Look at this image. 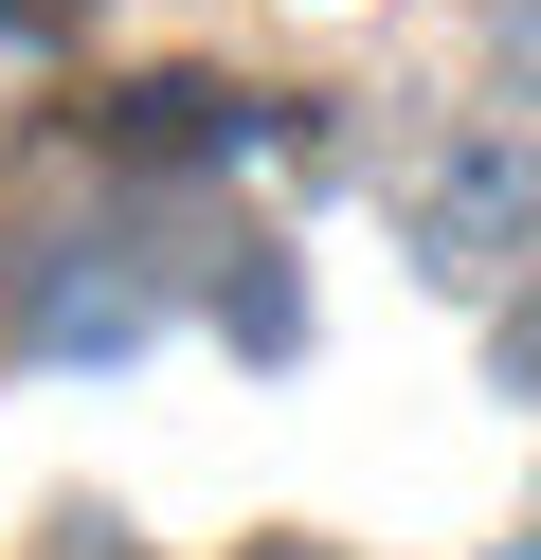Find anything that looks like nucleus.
I'll list each match as a JSON object with an SVG mask.
<instances>
[{
    "label": "nucleus",
    "instance_id": "1",
    "mask_svg": "<svg viewBox=\"0 0 541 560\" xmlns=\"http://www.w3.org/2000/svg\"><path fill=\"white\" fill-rule=\"evenodd\" d=\"M397 218H415L433 271H541V109H433L415 163H397Z\"/></svg>",
    "mask_w": 541,
    "mask_h": 560
}]
</instances>
